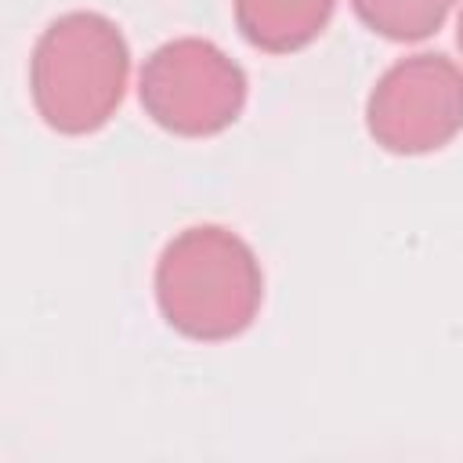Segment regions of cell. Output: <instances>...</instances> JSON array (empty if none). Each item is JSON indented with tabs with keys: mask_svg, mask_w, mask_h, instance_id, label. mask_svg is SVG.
<instances>
[{
	"mask_svg": "<svg viewBox=\"0 0 463 463\" xmlns=\"http://www.w3.org/2000/svg\"><path fill=\"white\" fill-rule=\"evenodd\" d=\"M456 40H459V51H463V11H459V25H456Z\"/></svg>",
	"mask_w": 463,
	"mask_h": 463,
	"instance_id": "7",
	"label": "cell"
},
{
	"mask_svg": "<svg viewBox=\"0 0 463 463\" xmlns=\"http://www.w3.org/2000/svg\"><path fill=\"white\" fill-rule=\"evenodd\" d=\"M163 318L192 340H232L260 311L264 271L246 239L224 224L177 232L156 264Z\"/></svg>",
	"mask_w": 463,
	"mask_h": 463,
	"instance_id": "1",
	"label": "cell"
},
{
	"mask_svg": "<svg viewBox=\"0 0 463 463\" xmlns=\"http://www.w3.org/2000/svg\"><path fill=\"white\" fill-rule=\"evenodd\" d=\"M456 0H351L354 14L387 40H423L441 29Z\"/></svg>",
	"mask_w": 463,
	"mask_h": 463,
	"instance_id": "6",
	"label": "cell"
},
{
	"mask_svg": "<svg viewBox=\"0 0 463 463\" xmlns=\"http://www.w3.org/2000/svg\"><path fill=\"white\" fill-rule=\"evenodd\" d=\"M336 0H235V25L246 43L268 54L307 47L329 22Z\"/></svg>",
	"mask_w": 463,
	"mask_h": 463,
	"instance_id": "5",
	"label": "cell"
},
{
	"mask_svg": "<svg viewBox=\"0 0 463 463\" xmlns=\"http://www.w3.org/2000/svg\"><path fill=\"white\" fill-rule=\"evenodd\" d=\"M130 76V47L101 11H65L36 40L29 90L58 134H94L112 119Z\"/></svg>",
	"mask_w": 463,
	"mask_h": 463,
	"instance_id": "2",
	"label": "cell"
},
{
	"mask_svg": "<svg viewBox=\"0 0 463 463\" xmlns=\"http://www.w3.org/2000/svg\"><path fill=\"white\" fill-rule=\"evenodd\" d=\"M137 94L163 130L210 137L239 119L246 105V72L217 43L177 36L145 58Z\"/></svg>",
	"mask_w": 463,
	"mask_h": 463,
	"instance_id": "3",
	"label": "cell"
},
{
	"mask_svg": "<svg viewBox=\"0 0 463 463\" xmlns=\"http://www.w3.org/2000/svg\"><path fill=\"white\" fill-rule=\"evenodd\" d=\"M365 127L394 156H423L463 130V69L449 54L398 58L369 90Z\"/></svg>",
	"mask_w": 463,
	"mask_h": 463,
	"instance_id": "4",
	"label": "cell"
}]
</instances>
